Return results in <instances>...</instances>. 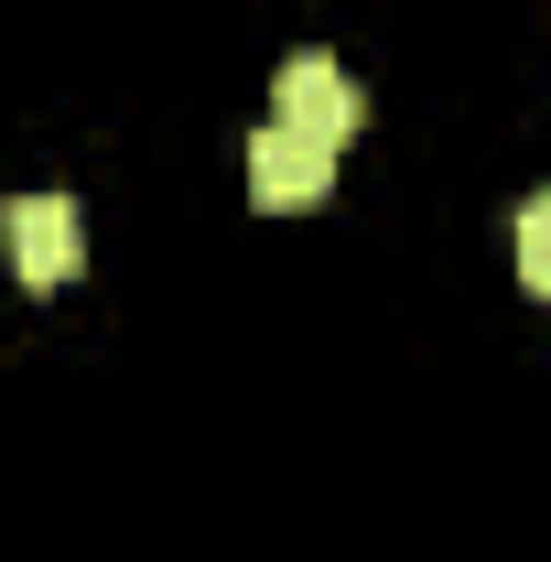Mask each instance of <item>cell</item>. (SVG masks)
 <instances>
[{
	"instance_id": "cell-1",
	"label": "cell",
	"mask_w": 551,
	"mask_h": 562,
	"mask_svg": "<svg viewBox=\"0 0 551 562\" xmlns=\"http://www.w3.org/2000/svg\"><path fill=\"white\" fill-rule=\"evenodd\" d=\"M0 238H11L22 292H66V281L87 271V216H76V195H11Z\"/></svg>"
},
{
	"instance_id": "cell-4",
	"label": "cell",
	"mask_w": 551,
	"mask_h": 562,
	"mask_svg": "<svg viewBox=\"0 0 551 562\" xmlns=\"http://www.w3.org/2000/svg\"><path fill=\"white\" fill-rule=\"evenodd\" d=\"M519 281L551 303V195H530V206H519Z\"/></svg>"
},
{
	"instance_id": "cell-3",
	"label": "cell",
	"mask_w": 551,
	"mask_h": 562,
	"mask_svg": "<svg viewBox=\"0 0 551 562\" xmlns=\"http://www.w3.org/2000/svg\"><path fill=\"white\" fill-rule=\"evenodd\" d=\"M336 195V151H314V140H292L271 120V131L249 140V206H271V216H303V206H325Z\"/></svg>"
},
{
	"instance_id": "cell-2",
	"label": "cell",
	"mask_w": 551,
	"mask_h": 562,
	"mask_svg": "<svg viewBox=\"0 0 551 562\" xmlns=\"http://www.w3.org/2000/svg\"><path fill=\"white\" fill-rule=\"evenodd\" d=\"M271 109H281V131L314 140V151H346L357 120H368V98H357V76H346L336 55H292L281 87H271Z\"/></svg>"
}]
</instances>
